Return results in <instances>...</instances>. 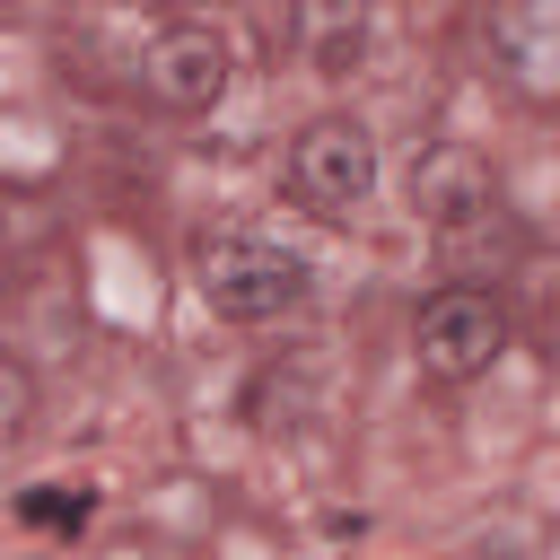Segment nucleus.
I'll use <instances>...</instances> for the list:
<instances>
[{
  "mask_svg": "<svg viewBox=\"0 0 560 560\" xmlns=\"http://www.w3.org/2000/svg\"><path fill=\"white\" fill-rule=\"evenodd\" d=\"M140 88L166 105V114H210L228 96V44L210 26H166L140 61Z\"/></svg>",
  "mask_w": 560,
  "mask_h": 560,
  "instance_id": "4",
  "label": "nucleus"
},
{
  "mask_svg": "<svg viewBox=\"0 0 560 560\" xmlns=\"http://www.w3.org/2000/svg\"><path fill=\"white\" fill-rule=\"evenodd\" d=\"M298 35H306V61L315 70H350L359 44H368V9L359 0H306L298 9Z\"/></svg>",
  "mask_w": 560,
  "mask_h": 560,
  "instance_id": "6",
  "label": "nucleus"
},
{
  "mask_svg": "<svg viewBox=\"0 0 560 560\" xmlns=\"http://www.w3.org/2000/svg\"><path fill=\"white\" fill-rule=\"evenodd\" d=\"M306 289H315V262L289 254V245H271V236H219V245H201V298L228 324H280V315L306 306Z\"/></svg>",
  "mask_w": 560,
  "mask_h": 560,
  "instance_id": "1",
  "label": "nucleus"
},
{
  "mask_svg": "<svg viewBox=\"0 0 560 560\" xmlns=\"http://www.w3.org/2000/svg\"><path fill=\"white\" fill-rule=\"evenodd\" d=\"M280 184H289V201L315 210V219H350V210H368V192H376V140H368V122H350V114L306 122V131L289 140Z\"/></svg>",
  "mask_w": 560,
  "mask_h": 560,
  "instance_id": "2",
  "label": "nucleus"
},
{
  "mask_svg": "<svg viewBox=\"0 0 560 560\" xmlns=\"http://www.w3.org/2000/svg\"><path fill=\"white\" fill-rule=\"evenodd\" d=\"M18 516H26V525H79V516H88V490L35 481V490H18Z\"/></svg>",
  "mask_w": 560,
  "mask_h": 560,
  "instance_id": "7",
  "label": "nucleus"
},
{
  "mask_svg": "<svg viewBox=\"0 0 560 560\" xmlns=\"http://www.w3.org/2000/svg\"><path fill=\"white\" fill-rule=\"evenodd\" d=\"M411 350H420V368L438 376V385H472V376H490L499 368V350H508V315H499V298L490 289H438L420 315H411Z\"/></svg>",
  "mask_w": 560,
  "mask_h": 560,
  "instance_id": "3",
  "label": "nucleus"
},
{
  "mask_svg": "<svg viewBox=\"0 0 560 560\" xmlns=\"http://www.w3.org/2000/svg\"><path fill=\"white\" fill-rule=\"evenodd\" d=\"M411 210H420L429 228H455V219H481V210H499V192H490V166H481L464 140H438V149L411 166Z\"/></svg>",
  "mask_w": 560,
  "mask_h": 560,
  "instance_id": "5",
  "label": "nucleus"
}]
</instances>
